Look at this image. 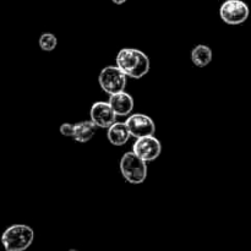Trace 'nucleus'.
<instances>
[{
  "label": "nucleus",
  "instance_id": "f257e3e1",
  "mask_svg": "<svg viewBox=\"0 0 251 251\" xmlns=\"http://www.w3.org/2000/svg\"><path fill=\"white\" fill-rule=\"evenodd\" d=\"M117 66L124 71L126 76L141 78L150 71V59L139 49L124 48L118 53Z\"/></svg>",
  "mask_w": 251,
  "mask_h": 251
},
{
  "label": "nucleus",
  "instance_id": "f03ea898",
  "mask_svg": "<svg viewBox=\"0 0 251 251\" xmlns=\"http://www.w3.org/2000/svg\"><path fill=\"white\" fill-rule=\"evenodd\" d=\"M34 232L26 225H14L4 230L1 244L5 251H25L32 245Z\"/></svg>",
  "mask_w": 251,
  "mask_h": 251
},
{
  "label": "nucleus",
  "instance_id": "7ed1b4c3",
  "mask_svg": "<svg viewBox=\"0 0 251 251\" xmlns=\"http://www.w3.org/2000/svg\"><path fill=\"white\" fill-rule=\"evenodd\" d=\"M120 171H122L123 176L130 184H135V185L144 183L147 176L146 162L134 152H127L122 157Z\"/></svg>",
  "mask_w": 251,
  "mask_h": 251
},
{
  "label": "nucleus",
  "instance_id": "20e7f679",
  "mask_svg": "<svg viewBox=\"0 0 251 251\" xmlns=\"http://www.w3.org/2000/svg\"><path fill=\"white\" fill-rule=\"evenodd\" d=\"M100 85L102 90L109 96L123 92L126 87V74L118 66H105L100 74Z\"/></svg>",
  "mask_w": 251,
  "mask_h": 251
},
{
  "label": "nucleus",
  "instance_id": "39448f33",
  "mask_svg": "<svg viewBox=\"0 0 251 251\" xmlns=\"http://www.w3.org/2000/svg\"><path fill=\"white\" fill-rule=\"evenodd\" d=\"M250 10L243 0H226L220 9L221 19L228 25H240L249 17Z\"/></svg>",
  "mask_w": 251,
  "mask_h": 251
},
{
  "label": "nucleus",
  "instance_id": "423d86ee",
  "mask_svg": "<svg viewBox=\"0 0 251 251\" xmlns=\"http://www.w3.org/2000/svg\"><path fill=\"white\" fill-rule=\"evenodd\" d=\"M125 124H126L131 136L136 137V139L152 136L156 131V125H154L153 120L149 115L141 114V113L130 115Z\"/></svg>",
  "mask_w": 251,
  "mask_h": 251
},
{
  "label": "nucleus",
  "instance_id": "0eeeda50",
  "mask_svg": "<svg viewBox=\"0 0 251 251\" xmlns=\"http://www.w3.org/2000/svg\"><path fill=\"white\" fill-rule=\"evenodd\" d=\"M134 153H136L140 158L144 159L145 162H151L158 158L161 154L162 146L158 139L152 135V136L141 137L137 139L134 144Z\"/></svg>",
  "mask_w": 251,
  "mask_h": 251
},
{
  "label": "nucleus",
  "instance_id": "6e6552de",
  "mask_svg": "<svg viewBox=\"0 0 251 251\" xmlns=\"http://www.w3.org/2000/svg\"><path fill=\"white\" fill-rule=\"evenodd\" d=\"M91 119L98 127H110L115 123L117 114L109 102H96L91 108Z\"/></svg>",
  "mask_w": 251,
  "mask_h": 251
},
{
  "label": "nucleus",
  "instance_id": "1a4fd4ad",
  "mask_svg": "<svg viewBox=\"0 0 251 251\" xmlns=\"http://www.w3.org/2000/svg\"><path fill=\"white\" fill-rule=\"evenodd\" d=\"M109 104L112 105L115 114L119 115V117L129 115L132 112V109H134V100L125 91L110 96Z\"/></svg>",
  "mask_w": 251,
  "mask_h": 251
},
{
  "label": "nucleus",
  "instance_id": "9d476101",
  "mask_svg": "<svg viewBox=\"0 0 251 251\" xmlns=\"http://www.w3.org/2000/svg\"><path fill=\"white\" fill-rule=\"evenodd\" d=\"M107 137L114 146H123L129 141L131 134L125 123H114L112 126L108 127Z\"/></svg>",
  "mask_w": 251,
  "mask_h": 251
},
{
  "label": "nucleus",
  "instance_id": "9b49d317",
  "mask_svg": "<svg viewBox=\"0 0 251 251\" xmlns=\"http://www.w3.org/2000/svg\"><path fill=\"white\" fill-rule=\"evenodd\" d=\"M191 60L199 68H205L212 60V50L205 44H199L191 51Z\"/></svg>",
  "mask_w": 251,
  "mask_h": 251
},
{
  "label": "nucleus",
  "instance_id": "f8f14e48",
  "mask_svg": "<svg viewBox=\"0 0 251 251\" xmlns=\"http://www.w3.org/2000/svg\"><path fill=\"white\" fill-rule=\"evenodd\" d=\"M96 125L93 124V122H81L75 124V135H74V139L77 142H87L90 141L93 137L96 131Z\"/></svg>",
  "mask_w": 251,
  "mask_h": 251
},
{
  "label": "nucleus",
  "instance_id": "ddd939ff",
  "mask_svg": "<svg viewBox=\"0 0 251 251\" xmlns=\"http://www.w3.org/2000/svg\"><path fill=\"white\" fill-rule=\"evenodd\" d=\"M58 39L53 33H43L39 38V47L46 51H51L55 49Z\"/></svg>",
  "mask_w": 251,
  "mask_h": 251
},
{
  "label": "nucleus",
  "instance_id": "4468645a",
  "mask_svg": "<svg viewBox=\"0 0 251 251\" xmlns=\"http://www.w3.org/2000/svg\"><path fill=\"white\" fill-rule=\"evenodd\" d=\"M60 132L66 137H74V135H75V124L64 123L60 126Z\"/></svg>",
  "mask_w": 251,
  "mask_h": 251
},
{
  "label": "nucleus",
  "instance_id": "2eb2a0df",
  "mask_svg": "<svg viewBox=\"0 0 251 251\" xmlns=\"http://www.w3.org/2000/svg\"><path fill=\"white\" fill-rule=\"evenodd\" d=\"M112 1L117 5H122L124 4V2H126V0H112Z\"/></svg>",
  "mask_w": 251,
  "mask_h": 251
},
{
  "label": "nucleus",
  "instance_id": "dca6fc26",
  "mask_svg": "<svg viewBox=\"0 0 251 251\" xmlns=\"http://www.w3.org/2000/svg\"><path fill=\"white\" fill-rule=\"evenodd\" d=\"M69 251H77V250H69Z\"/></svg>",
  "mask_w": 251,
  "mask_h": 251
}]
</instances>
